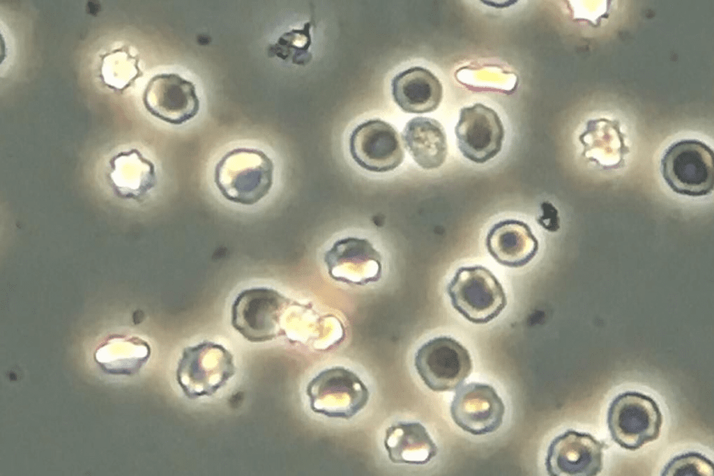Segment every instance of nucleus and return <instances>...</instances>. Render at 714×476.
Wrapping results in <instances>:
<instances>
[{
  "label": "nucleus",
  "mask_w": 714,
  "mask_h": 476,
  "mask_svg": "<svg viewBox=\"0 0 714 476\" xmlns=\"http://www.w3.org/2000/svg\"><path fill=\"white\" fill-rule=\"evenodd\" d=\"M102 57V77L105 84L112 89H126L142 75L138 58L132 56L126 49H116Z\"/></svg>",
  "instance_id": "obj_22"
},
{
  "label": "nucleus",
  "mask_w": 714,
  "mask_h": 476,
  "mask_svg": "<svg viewBox=\"0 0 714 476\" xmlns=\"http://www.w3.org/2000/svg\"><path fill=\"white\" fill-rule=\"evenodd\" d=\"M485 245L492 258L509 268H521L537 254L539 243L524 222L507 219L495 223L487 232Z\"/></svg>",
  "instance_id": "obj_15"
},
{
  "label": "nucleus",
  "mask_w": 714,
  "mask_h": 476,
  "mask_svg": "<svg viewBox=\"0 0 714 476\" xmlns=\"http://www.w3.org/2000/svg\"><path fill=\"white\" fill-rule=\"evenodd\" d=\"M452 306L475 324H485L506 308L504 289L494 273L485 266H462L446 287Z\"/></svg>",
  "instance_id": "obj_2"
},
{
  "label": "nucleus",
  "mask_w": 714,
  "mask_h": 476,
  "mask_svg": "<svg viewBox=\"0 0 714 476\" xmlns=\"http://www.w3.org/2000/svg\"><path fill=\"white\" fill-rule=\"evenodd\" d=\"M391 91L400 108L412 114L436 110L443 98L439 79L428 69L414 66L397 74L391 81Z\"/></svg>",
  "instance_id": "obj_16"
},
{
  "label": "nucleus",
  "mask_w": 714,
  "mask_h": 476,
  "mask_svg": "<svg viewBox=\"0 0 714 476\" xmlns=\"http://www.w3.org/2000/svg\"><path fill=\"white\" fill-rule=\"evenodd\" d=\"M324 261L331 278L349 284L366 285L382 275V256L366 238L336 240L324 253Z\"/></svg>",
  "instance_id": "obj_14"
},
{
  "label": "nucleus",
  "mask_w": 714,
  "mask_h": 476,
  "mask_svg": "<svg viewBox=\"0 0 714 476\" xmlns=\"http://www.w3.org/2000/svg\"><path fill=\"white\" fill-rule=\"evenodd\" d=\"M310 28V23L307 22L302 29H292L282 34L272 49L276 56L294 64H307L312 59L309 52L312 43Z\"/></svg>",
  "instance_id": "obj_23"
},
{
  "label": "nucleus",
  "mask_w": 714,
  "mask_h": 476,
  "mask_svg": "<svg viewBox=\"0 0 714 476\" xmlns=\"http://www.w3.org/2000/svg\"><path fill=\"white\" fill-rule=\"evenodd\" d=\"M607 422L612 440L621 447L635 451L658 439L662 415L653 399L628 391L612 400Z\"/></svg>",
  "instance_id": "obj_6"
},
{
  "label": "nucleus",
  "mask_w": 714,
  "mask_h": 476,
  "mask_svg": "<svg viewBox=\"0 0 714 476\" xmlns=\"http://www.w3.org/2000/svg\"><path fill=\"white\" fill-rule=\"evenodd\" d=\"M414 366L425 385L434 392L456 390L473 369L468 350L448 336L424 343L415 354Z\"/></svg>",
  "instance_id": "obj_8"
},
{
  "label": "nucleus",
  "mask_w": 714,
  "mask_h": 476,
  "mask_svg": "<svg viewBox=\"0 0 714 476\" xmlns=\"http://www.w3.org/2000/svg\"><path fill=\"white\" fill-rule=\"evenodd\" d=\"M310 409L328 417L349 420L367 405L370 392L359 376L344 367L326 369L306 386Z\"/></svg>",
  "instance_id": "obj_7"
},
{
  "label": "nucleus",
  "mask_w": 714,
  "mask_h": 476,
  "mask_svg": "<svg viewBox=\"0 0 714 476\" xmlns=\"http://www.w3.org/2000/svg\"><path fill=\"white\" fill-rule=\"evenodd\" d=\"M661 173L676 193L703 197L713 190V151L696 139H684L670 145L661 160Z\"/></svg>",
  "instance_id": "obj_5"
},
{
  "label": "nucleus",
  "mask_w": 714,
  "mask_h": 476,
  "mask_svg": "<svg viewBox=\"0 0 714 476\" xmlns=\"http://www.w3.org/2000/svg\"><path fill=\"white\" fill-rule=\"evenodd\" d=\"M450 410L459 427L480 436L493 433L501 427L506 408L492 385L469 383L456 391Z\"/></svg>",
  "instance_id": "obj_13"
},
{
  "label": "nucleus",
  "mask_w": 714,
  "mask_h": 476,
  "mask_svg": "<svg viewBox=\"0 0 714 476\" xmlns=\"http://www.w3.org/2000/svg\"><path fill=\"white\" fill-rule=\"evenodd\" d=\"M151 353L150 345L143 339L112 334L98 346L94 360L106 374L132 376L147 362Z\"/></svg>",
  "instance_id": "obj_21"
},
{
  "label": "nucleus",
  "mask_w": 714,
  "mask_h": 476,
  "mask_svg": "<svg viewBox=\"0 0 714 476\" xmlns=\"http://www.w3.org/2000/svg\"><path fill=\"white\" fill-rule=\"evenodd\" d=\"M455 133L462 154L477 164L485 163L497 155L505 137L498 114L481 103L461 109Z\"/></svg>",
  "instance_id": "obj_10"
},
{
  "label": "nucleus",
  "mask_w": 714,
  "mask_h": 476,
  "mask_svg": "<svg viewBox=\"0 0 714 476\" xmlns=\"http://www.w3.org/2000/svg\"><path fill=\"white\" fill-rule=\"evenodd\" d=\"M713 464L698 452H688L674 457L662 472L664 476L713 475Z\"/></svg>",
  "instance_id": "obj_24"
},
{
  "label": "nucleus",
  "mask_w": 714,
  "mask_h": 476,
  "mask_svg": "<svg viewBox=\"0 0 714 476\" xmlns=\"http://www.w3.org/2000/svg\"><path fill=\"white\" fill-rule=\"evenodd\" d=\"M625 137L617 120H589L579 137L584 146L582 155L602 169L619 168L624 164V156L630 152L625 144Z\"/></svg>",
  "instance_id": "obj_18"
},
{
  "label": "nucleus",
  "mask_w": 714,
  "mask_h": 476,
  "mask_svg": "<svg viewBox=\"0 0 714 476\" xmlns=\"http://www.w3.org/2000/svg\"><path fill=\"white\" fill-rule=\"evenodd\" d=\"M111 185L117 197L140 201L157 184L154 164L137 149L121 152L109 161Z\"/></svg>",
  "instance_id": "obj_17"
},
{
  "label": "nucleus",
  "mask_w": 714,
  "mask_h": 476,
  "mask_svg": "<svg viewBox=\"0 0 714 476\" xmlns=\"http://www.w3.org/2000/svg\"><path fill=\"white\" fill-rule=\"evenodd\" d=\"M383 445L394 463L424 465L438 453L426 429L417 422L393 424L386 430Z\"/></svg>",
  "instance_id": "obj_20"
},
{
  "label": "nucleus",
  "mask_w": 714,
  "mask_h": 476,
  "mask_svg": "<svg viewBox=\"0 0 714 476\" xmlns=\"http://www.w3.org/2000/svg\"><path fill=\"white\" fill-rule=\"evenodd\" d=\"M294 302L271 288L244 289L231 305V324L250 342L272 340L285 334L281 318Z\"/></svg>",
  "instance_id": "obj_4"
},
{
  "label": "nucleus",
  "mask_w": 714,
  "mask_h": 476,
  "mask_svg": "<svg viewBox=\"0 0 714 476\" xmlns=\"http://www.w3.org/2000/svg\"><path fill=\"white\" fill-rule=\"evenodd\" d=\"M274 162L263 151L236 148L216 163L213 181L223 197L235 204L252 206L270 192L274 180Z\"/></svg>",
  "instance_id": "obj_1"
},
{
  "label": "nucleus",
  "mask_w": 714,
  "mask_h": 476,
  "mask_svg": "<svg viewBox=\"0 0 714 476\" xmlns=\"http://www.w3.org/2000/svg\"><path fill=\"white\" fill-rule=\"evenodd\" d=\"M606 447L588 433L568 430L550 443L545 465L551 476H595L602 469Z\"/></svg>",
  "instance_id": "obj_12"
},
{
  "label": "nucleus",
  "mask_w": 714,
  "mask_h": 476,
  "mask_svg": "<svg viewBox=\"0 0 714 476\" xmlns=\"http://www.w3.org/2000/svg\"><path fill=\"white\" fill-rule=\"evenodd\" d=\"M142 100L152 116L176 125L192 119L200 107L195 85L175 72L152 77L144 89Z\"/></svg>",
  "instance_id": "obj_11"
},
{
  "label": "nucleus",
  "mask_w": 714,
  "mask_h": 476,
  "mask_svg": "<svg viewBox=\"0 0 714 476\" xmlns=\"http://www.w3.org/2000/svg\"><path fill=\"white\" fill-rule=\"evenodd\" d=\"M404 146L418 166L427 170L440 167L448 154L447 137L443 125L436 120L418 116L409 121L403 129Z\"/></svg>",
  "instance_id": "obj_19"
},
{
  "label": "nucleus",
  "mask_w": 714,
  "mask_h": 476,
  "mask_svg": "<svg viewBox=\"0 0 714 476\" xmlns=\"http://www.w3.org/2000/svg\"><path fill=\"white\" fill-rule=\"evenodd\" d=\"M234 356L222 345L204 341L184 348L176 371V379L190 399L212 396L234 376Z\"/></svg>",
  "instance_id": "obj_3"
},
{
  "label": "nucleus",
  "mask_w": 714,
  "mask_h": 476,
  "mask_svg": "<svg viewBox=\"0 0 714 476\" xmlns=\"http://www.w3.org/2000/svg\"><path fill=\"white\" fill-rule=\"evenodd\" d=\"M350 155L366 171H393L404 161V152L396 130L388 123L370 119L358 125L349 139Z\"/></svg>",
  "instance_id": "obj_9"
}]
</instances>
